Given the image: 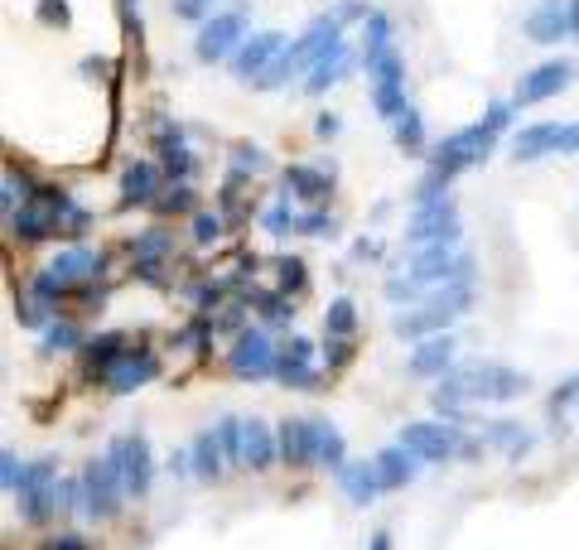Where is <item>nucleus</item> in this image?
Returning a JSON list of instances; mask_svg holds the SVG:
<instances>
[{"label":"nucleus","instance_id":"obj_1","mask_svg":"<svg viewBox=\"0 0 579 550\" xmlns=\"http://www.w3.org/2000/svg\"><path fill=\"white\" fill-rule=\"evenodd\" d=\"M522 391H526L522 372H512V367H502V362H469V367L440 377L435 406H440L444 415H459L469 401H517Z\"/></svg>","mask_w":579,"mask_h":550},{"label":"nucleus","instance_id":"obj_2","mask_svg":"<svg viewBox=\"0 0 579 550\" xmlns=\"http://www.w3.org/2000/svg\"><path fill=\"white\" fill-rule=\"evenodd\" d=\"M362 63H367V78H372V107L377 116H396L406 107V63L391 49V25L386 15H367V39H362Z\"/></svg>","mask_w":579,"mask_h":550},{"label":"nucleus","instance_id":"obj_3","mask_svg":"<svg viewBox=\"0 0 579 550\" xmlns=\"http://www.w3.org/2000/svg\"><path fill=\"white\" fill-rule=\"evenodd\" d=\"M473 304V290L469 280H454V285H440L430 300L420 304L415 314H396V324L391 329L401 333V338H420V333H440L444 324H454L464 309Z\"/></svg>","mask_w":579,"mask_h":550},{"label":"nucleus","instance_id":"obj_4","mask_svg":"<svg viewBox=\"0 0 579 550\" xmlns=\"http://www.w3.org/2000/svg\"><path fill=\"white\" fill-rule=\"evenodd\" d=\"M497 131L483 121V126H464V131H454V136H444L440 145H435V155H430V174L435 179H454V174H464V169L483 165L488 160V150H493Z\"/></svg>","mask_w":579,"mask_h":550},{"label":"nucleus","instance_id":"obj_5","mask_svg":"<svg viewBox=\"0 0 579 550\" xmlns=\"http://www.w3.org/2000/svg\"><path fill=\"white\" fill-rule=\"evenodd\" d=\"M121 497H126V483H121V468H116V459H92V464L83 468V512L97 522H107V517H116L121 512Z\"/></svg>","mask_w":579,"mask_h":550},{"label":"nucleus","instance_id":"obj_6","mask_svg":"<svg viewBox=\"0 0 579 550\" xmlns=\"http://www.w3.org/2000/svg\"><path fill=\"white\" fill-rule=\"evenodd\" d=\"M242 34H247V5L218 10V15H208V20H203V29H198V44H193V54L203 58V63L232 58L237 49H242Z\"/></svg>","mask_w":579,"mask_h":550},{"label":"nucleus","instance_id":"obj_7","mask_svg":"<svg viewBox=\"0 0 579 550\" xmlns=\"http://www.w3.org/2000/svg\"><path fill=\"white\" fill-rule=\"evenodd\" d=\"M406 242L415 251L420 247H454L459 242V213L449 198H430V203H415V218L406 227Z\"/></svg>","mask_w":579,"mask_h":550},{"label":"nucleus","instance_id":"obj_8","mask_svg":"<svg viewBox=\"0 0 579 550\" xmlns=\"http://www.w3.org/2000/svg\"><path fill=\"white\" fill-rule=\"evenodd\" d=\"M107 454L116 459V468H121V483H126V493H131V497H145V493H150L155 464H150V440H145V435H121V440H111Z\"/></svg>","mask_w":579,"mask_h":550},{"label":"nucleus","instance_id":"obj_9","mask_svg":"<svg viewBox=\"0 0 579 550\" xmlns=\"http://www.w3.org/2000/svg\"><path fill=\"white\" fill-rule=\"evenodd\" d=\"M401 444L420 454V464H449L454 454H459V435L449 430V425H435V420H415L401 430Z\"/></svg>","mask_w":579,"mask_h":550},{"label":"nucleus","instance_id":"obj_10","mask_svg":"<svg viewBox=\"0 0 579 550\" xmlns=\"http://www.w3.org/2000/svg\"><path fill=\"white\" fill-rule=\"evenodd\" d=\"M276 353H280V348H271V338H266V333L247 329L242 338H237V348L227 353V367H232L237 377L261 382V377H271V372H276Z\"/></svg>","mask_w":579,"mask_h":550},{"label":"nucleus","instance_id":"obj_11","mask_svg":"<svg viewBox=\"0 0 579 550\" xmlns=\"http://www.w3.org/2000/svg\"><path fill=\"white\" fill-rule=\"evenodd\" d=\"M280 54H285V34H276V29L251 34V39H242V49L232 54V73H237L242 83H256Z\"/></svg>","mask_w":579,"mask_h":550},{"label":"nucleus","instance_id":"obj_12","mask_svg":"<svg viewBox=\"0 0 579 550\" xmlns=\"http://www.w3.org/2000/svg\"><path fill=\"white\" fill-rule=\"evenodd\" d=\"M570 78H575V63H565V58H551V63L531 68L522 83H517V107H536V102H546L555 92H565Z\"/></svg>","mask_w":579,"mask_h":550},{"label":"nucleus","instance_id":"obj_13","mask_svg":"<svg viewBox=\"0 0 579 550\" xmlns=\"http://www.w3.org/2000/svg\"><path fill=\"white\" fill-rule=\"evenodd\" d=\"M276 377L295 391H319V372H314V343L309 338H290L276 353Z\"/></svg>","mask_w":579,"mask_h":550},{"label":"nucleus","instance_id":"obj_14","mask_svg":"<svg viewBox=\"0 0 579 550\" xmlns=\"http://www.w3.org/2000/svg\"><path fill=\"white\" fill-rule=\"evenodd\" d=\"M155 372H160L155 353H145V348H126V353L107 367V377H102V382H107L111 391H136V386H145Z\"/></svg>","mask_w":579,"mask_h":550},{"label":"nucleus","instance_id":"obj_15","mask_svg":"<svg viewBox=\"0 0 579 550\" xmlns=\"http://www.w3.org/2000/svg\"><path fill=\"white\" fill-rule=\"evenodd\" d=\"M526 34H531V44H560V39H570V0H541L526 15Z\"/></svg>","mask_w":579,"mask_h":550},{"label":"nucleus","instance_id":"obj_16","mask_svg":"<svg viewBox=\"0 0 579 550\" xmlns=\"http://www.w3.org/2000/svg\"><path fill=\"white\" fill-rule=\"evenodd\" d=\"M280 459L290 468H314V444H319V420H285L280 425Z\"/></svg>","mask_w":579,"mask_h":550},{"label":"nucleus","instance_id":"obj_17","mask_svg":"<svg viewBox=\"0 0 579 550\" xmlns=\"http://www.w3.org/2000/svg\"><path fill=\"white\" fill-rule=\"evenodd\" d=\"M280 454V440L271 435V425H261V420H242V468H271Z\"/></svg>","mask_w":579,"mask_h":550},{"label":"nucleus","instance_id":"obj_18","mask_svg":"<svg viewBox=\"0 0 579 550\" xmlns=\"http://www.w3.org/2000/svg\"><path fill=\"white\" fill-rule=\"evenodd\" d=\"M560 150V121H541V126H526V131H517L512 136V155L517 160H546V155H555Z\"/></svg>","mask_w":579,"mask_h":550},{"label":"nucleus","instance_id":"obj_19","mask_svg":"<svg viewBox=\"0 0 579 550\" xmlns=\"http://www.w3.org/2000/svg\"><path fill=\"white\" fill-rule=\"evenodd\" d=\"M372 464H377V478H382V488L391 493V488H406V483L415 478V464H420V454H411L406 444H391V449H382Z\"/></svg>","mask_w":579,"mask_h":550},{"label":"nucleus","instance_id":"obj_20","mask_svg":"<svg viewBox=\"0 0 579 550\" xmlns=\"http://www.w3.org/2000/svg\"><path fill=\"white\" fill-rule=\"evenodd\" d=\"M20 497V517H25L29 526L49 522V517H58L63 512V483H44V488H25Z\"/></svg>","mask_w":579,"mask_h":550},{"label":"nucleus","instance_id":"obj_21","mask_svg":"<svg viewBox=\"0 0 579 550\" xmlns=\"http://www.w3.org/2000/svg\"><path fill=\"white\" fill-rule=\"evenodd\" d=\"M449 362H454V338L435 333V338H425V343L411 353V372L415 377H444Z\"/></svg>","mask_w":579,"mask_h":550},{"label":"nucleus","instance_id":"obj_22","mask_svg":"<svg viewBox=\"0 0 579 550\" xmlns=\"http://www.w3.org/2000/svg\"><path fill=\"white\" fill-rule=\"evenodd\" d=\"M348 68H353V49H348V44H333L329 54L309 68L304 87H309V92H329L333 83H343V73H348Z\"/></svg>","mask_w":579,"mask_h":550},{"label":"nucleus","instance_id":"obj_23","mask_svg":"<svg viewBox=\"0 0 579 550\" xmlns=\"http://www.w3.org/2000/svg\"><path fill=\"white\" fill-rule=\"evenodd\" d=\"M338 488L353 497L358 507H367L372 497L382 493V478H377V464H343L338 468Z\"/></svg>","mask_w":579,"mask_h":550},{"label":"nucleus","instance_id":"obj_24","mask_svg":"<svg viewBox=\"0 0 579 550\" xmlns=\"http://www.w3.org/2000/svg\"><path fill=\"white\" fill-rule=\"evenodd\" d=\"M222 459H227V449H222L218 430H203V435L193 440V449H189L193 473H198L203 483H213V478H222Z\"/></svg>","mask_w":579,"mask_h":550},{"label":"nucleus","instance_id":"obj_25","mask_svg":"<svg viewBox=\"0 0 579 550\" xmlns=\"http://www.w3.org/2000/svg\"><path fill=\"white\" fill-rule=\"evenodd\" d=\"M295 73H304V58H300V49L290 44V49H285V54H280L276 63H271V68H266V73H261V78H256L251 87H261V92H276V87H285L290 78H295Z\"/></svg>","mask_w":579,"mask_h":550},{"label":"nucleus","instance_id":"obj_26","mask_svg":"<svg viewBox=\"0 0 579 550\" xmlns=\"http://www.w3.org/2000/svg\"><path fill=\"white\" fill-rule=\"evenodd\" d=\"M121 343H126L121 333H102V338H92V343H87V372L107 377V367H111L116 358H121V353H126Z\"/></svg>","mask_w":579,"mask_h":550},{"label":"nucleus","instance_id":"obj_27","mask_svg":"<svg viewBox=\"0 0 579 550\" xmlns=\"http://www.w3.org/2000/svg\"><path fill=\"white\" fill-rule=\"evenodd\" d=\"M285 189H295L300 198H309V203H324V193H329V179L319 174V169H285Z\"/></svg>","mask_w":579,"mask_h":550},{"label":"nucleus","instance_id":"obj_28","mask_svg":"<svg viewBox=\"0 0 579 550\" xmlns=\"http://www.w3.org/2000/svg\"><path fill=\"white\" fill-rule=\"evenodd\" d=\"M155 184H160V174L150 160H140V165L126 169V203H150L155 198Z\"/></svg>","mask_w":579,"mask_h":550},{"label":"nucleus","instance_id":"obj_29","mask_svg":"<svg viewBox=\"0 0 579 550\" xmlns=\"http://www.w3.org/2000/svg\"><path fill=\"white\" fill-rule=\"evenodd\" d=\"M348 464V459H343V435H338V430H333V425H324V420H319V444H314V468H333V473H338V468Z\"/></svg>","mask_w":579,"mask_h":550},{"label":"nucleus","instance_id":"obj_30","mask_svg":"<svg viewBox=\"0 0 579 550\" xmlns=\"http://www.w3.org/2000/svg\"><path fill=\"white\" fill-rule=\"evenodd\" d=\"M391 131H396V145L401 150H420L425 145V126H420V111L415 107H401L391 116Z\"/></svg>","mask_w":579,"mask_h":550},{"label":"nucleus","instance_id":"obj_31","mask_svg":"<svg viewBox=\"0 0 579 550\" xmlns=\"http://www.w3.org/2000/svg\"><path fill=\"white\" fill-rule=\"evenodd\" d=\"M488 444L507 449V454H522L531 440L522 435V425H517V420H493V425H488Z\"/></svg>","mask_w":579,"mask_h":550},{"label":"nucleus","instance_id":"obj_32","mask_svg":"<svg viewBox=\"0 0 579 550\" xmlns=\"http://www.w3.org/2000/svg\"><path fill=\"white\" fill-rule=\"evenodd\" d=\"M324 329H329V338H348V333L358 329L353 300H333V304H329V319H324Z\"/></svg>","mask_w":579,"mask_h":550},{"label":"nucleus","instance_id":"obj_33","mask_svg":"<svg viewBox=\"0 0 579 550\" xmlns=\"http://www.w3.org/2000/svg\"><path fill=\"white\" fill-rule=\"evenodd\" d=\"M160 155H165V169L169 174H179V179H189V169H193V155L179 145V136H169L165 131V145H160Z\"/></svg>","mask_w":579,"mask_h":550},{"label":"nucleus","instance_id":"obj_34","mask_svg":"<svg viewBox=\"0 0 579 550\" xmlns=\"http://www.w3.org/2000/svg\"><path fill=\"white\" fill-rule=\"evenodd\" d=\"M266 227H271L276 237H285V232H295V227H300V218H295V208H290V193H285V198H280L276 208L266 213Z\"/></svg>","mask_w":579,"mask_h":550},{"label":"nucleus","instance_id":"obj_35","mask_svg":"<svg viewBox=\"0 0 579 550\" xmlns=\"http://www.w3.org/2000/svg\"><path fill=\"white\" fill-rule=\"evenodd\" d=\"M218 440H222V449H227V464H242V420H222Z\"/></svg>","mask_w":579,"mask_h":550},{"label":"nucleus","instance_id":"obj_36","mask_svg":"<svg viewBox=\"0 0 579 550\" xmlns=\"http://www.w3.org/2000/svg\"><path fill=\"white\" fill-rule=\"evenodd\" d=\"M20 478H25V468H20V459L5 449V454H0V483H5V493H20Z\"/></svg>","mask_w":579,"mask_h":550},{"label":"nucleus","instance_id":"obj_37","mask_svg":"<svg viewBox=\"0 0 579 550\" xmlns=\"http://www.w3.org/2000/svg\"><path fill=\"white\" fill-rule=\"evenodd\" d=\"M44 343H49V348H58V353H68V348H78V329H73V324H49Z\"/></svg>","mask_w":579,"mask_h":550},{"label":"nucleus","instance_id":"obj_38","mask_svg":"<svg viewBox=\"0 0 579 550\" xmlns=\"http://www.w3.org/2000/svg\"><path fill=\"white\" fill-rule=\"evenodd\" d=\"M34 193H25V179H15V174H5V198H0V208H5V218L15 213V203H29Z\"/></svg>","mask_w":579,"mask_h":550},{"label":"nucleus","instance_id":"obj_39","mask_svg":"<svg viewBox=\"0 0 579 550\" xmlns=\"http://www.w3.org/2000/svg\"><path fill=\"white\" fill-rule=\"evenodd\" d=\"M165 247H169V237L160 232V227H150V232H145V237L136 242V256H140V261H150V256H160Z\"/></svg>","mask_w":579,"mask_h":550},{"label":"nucleus","instance_id":"obj_40","mask_svg":"<svg viewBox=\"0 0 579 550\" xmlns=\"http://www.w3.org/2000/svg\"><path fill=\"white\" fill-rule=\"evenodd\" d=\"M261 314H266L271 324H290V319H295L290 300H280V295H266V300H261Z\"/></svg>","mask_w":579,"mask_h":550},{"label":"nucleus","instance_id":"obj_41","mask_svg":"<svg viewBox=\"0 0 579 550\" xmlns=\"http://www.w3.org/2000/svg\"><path fill=\"white\" fill-rule=\"evenodd\" d=\"M174 15H179V20H208V15H213V0H174Z\"/></svg>","mask_w":579,"mask_h":550},{"label":"nucleus","instance_id":"obj_42","mask_svg":"<svg viewBox=\"0 0 579 550\" xmlns=\"http://www.w3.org/2000/svg\"><path fill=\"white\" fill-rule=\"evenodd\" d=\"M218 232H222V222L213 218V213H198V222H193V237L208 247V242H218Z\"/></svg>","mask_w":579,"mask_h":550},{"label":"nucleus","instance_id":"obj_43","mask_svg":"<svg viewBox=\"0 0 579 550\" xmlns=\"http://www.w3.org/2000/svg\"><path fill=\"white\" fill-rule=\"evenodd\" d=\"M280 285H285V290H300L304 285V261H280Z\"/></svg>","mask_w":579,"mask_h":550},{"label":"nucleus","instance_id":"obj_44","mask_svg":"<svg viewBox=\"0 0 579 550\" xmlns=\"http://www.w3.org/2000/svg\"><path fill=\"white\" fill-rule=\"evenodd\" d=\"M44 550H92V541H87V536H73V531H68V536H54V541H49Z\"/></svg>","mask_w":579,"mask_h":550},{"label":"nucleus","instance_id":"obj_45","mask_svg":"<svg viewBox=\"0 0 579 550\" xmlns=\"http://www.w3.org/2000/svg\"><path fill=\"white\" fill-rule=\"evenodd\" d=\"M483 121H488L493 131H507V121H512V107H507V102H493V107H488V116H483Z\"/></svg>","mask_w":579,"mask_h":550},{"label":"nucleus","instance_id":"obj_46","mask_svg":"<svg viewBox=\"0 0 579 550\" xmlns=\"http://www.w3.org/2000/svg\"><path fill=\"white\" fill-rule=\"evenodd\" d=\"M300 232H309V237H324V232H333V222L324 218V213H309V218H300Z\"/></svg>","mask_w":579,"mask_h":550},{"label":"nucleus","instance_id":"obj_47","mask_svg":"<svg viewBox=\"0 0 579 550\" xmlns=\"http://www.w3.org/2000/svg\"><path fill=\"white\" fill-rule=\"evenodd\" d=\"M555 155H579V121L575 126H560V150Z\"/></svg>","mask_w":579,"mask_h":550},{"label":"nucleus","instance_id":"obj_48","mask_svg":"<svg viewBox=\"0 0 579 550\" xmlns=\"http://www.w3.org/2000/svg\"><path fill=\"white\" fill-rule=\"evenodd\" d=\"M160 208H165V213H174V208H189V184H174V189H169V198H160Z\"/></svg>","mask_w":579,"mask_h":550},{"label":"nucleus","instance_id":"obj_49","mask_svg":"<svg viewBox=\"0 0 579 550\" xmlns=\"http://www.w3.org/2000/svg\"><path fill=\"white\" fill-rule=\"evenodd\" d=\"M314 131H319V136H338V121H333L329 111H324V116H319V126H314Z\"/></svg>","mask_w":579,"mask_h":550},{"label":"nucleus","instance_id":"obj_50","mask_svg":"<svg viewBox=\"0 0 579 550\" xmlns=\"http://www.w3.org/2000/svg\"><path fill=\"white\" fill-rule=\"evenodd\" d=\"M570 39H579V0H570Z\"/></svg>","mask_w":579,"mask_h":550},{"label":"nucleus","instance_id":"obj_51","mask_svg":"<svg viewBox=\"0 0 579 550\" xmlns=\"http://www.w3.org/2000/svg\"><path fill=\"white\" fill-rule=\"evenodd\" d=\"M372 550H391V536H386V531H377V536H372Z\"/></svg>","mask_w":579,"mask_h":550}]
</instances>
